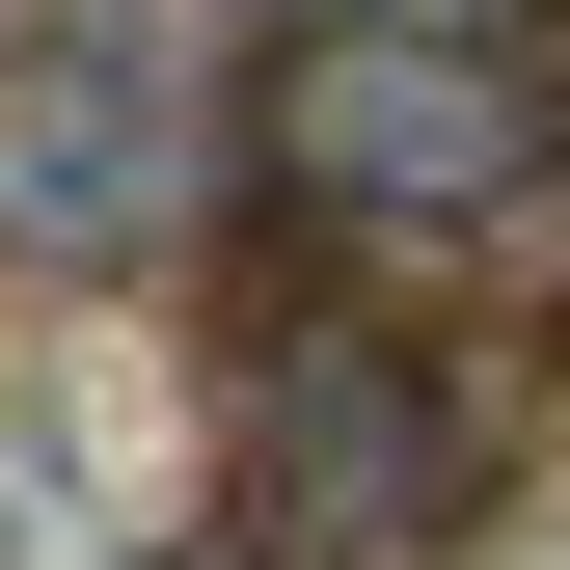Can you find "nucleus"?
<instances>
[{"mask_svg":"<svg viewBox=\"0 0 570 570\" xmlns=\"http://www.w3.org/2000/svg\"><path fill=\"white\" fill-rule=\"evenodd\" d=\"M136 570H272V543H136Z\"/></svg>","mask_w":570,"mask_h":570,"instance_id":"nucleus-5","label":"nucleus"},{"mask_svg":"<svg viewBox=\"0 0 570 570\" xmlns=\"http://www.w3.org/2000/svg\"><path fill=\"white\" fill-rule=\"evenodd\" d=\"M245 164L326 245H517L570 218V55L543 28H299L245 82Z\"/></svg>","mask_w":570,"mask_h":570,"instance_id":"nucleus-2","label":"nucleus"},{"mask_svg":"<svg viewBox=\"0 0 570 570\" xmlns=\"http://www.w3.org/2000/svg\"><path fill=\"white\" fill-rule=\"evenodd\" d=\"M245 489H272L326 570H462L489 407H462L407 326H272V353H245Z\"/></svg>","mask_w":570,"mask_h":570,"instance_id":"nucleus-3","label":"nucleus"},{"mask_svg":"<svg viewBox=\"0 0 570 570\" xmlns=\"http://www.w3.org/2000/svg\"><path fill=\"white\" fill-rule=\"evenodd\" d=\"M299 28H570V0H299Z\"/></svg>","mask_w":570,"mask_h":570,"instance_id":"nucleus-4","label":"nucleus"},{"mask_svg":"<svg viewBox=\"0 0 570 570\" xmlns=\"http://www.w3.org/2000/svg\"><path fill=\"white\" fill-rule=\"evenodd\" d=\"M245 28L272 0H0V272L136 299L245 190Z\"/></svg>","mask_w":570,"mask_h":570,"instance_id":"nucleus-1","label":"nucleus"}]
</instances>
